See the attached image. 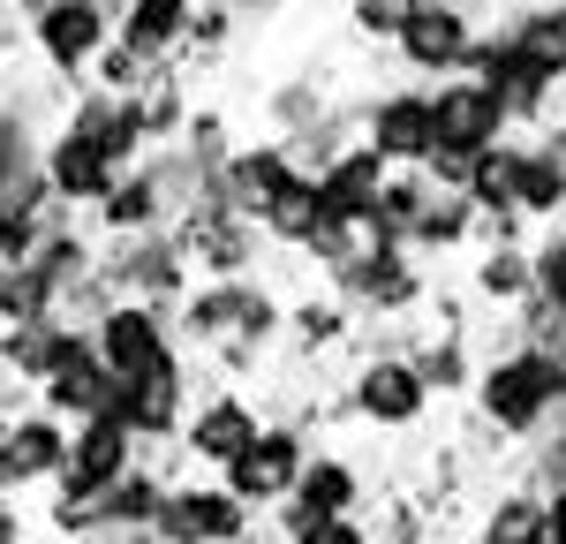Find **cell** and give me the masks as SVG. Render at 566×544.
Here are the masks:
<instances>
[{
  "label": "cell",
  "mask_w": 566,
  "mask_h": 544,
  "mask_svg": "<svg viewBox=\"0 0 566 544\" xmlns=\"http://www.w3.org/2000/svg\"><path fill=\"white\" fill-rule=\"evenodd\" d=\"M483 242V212L469 189H453V181H431V197H423V212L408 227V250L416 258H461V250H476Z\"/></svg>",
  "instance_id": "21"
},
{
  "label": "cell",
  "mask_w": 566,
  "mask_h": 544,
  "mask_svg": "<svg viewBox=\"0 0 566 544\" xmlns=\"http://www.w3.org/2000/svg\"><path fill=\"white\" fill-rule=\"evenodd\" d=\"M114 39H122V23L98 0H39L31 8V53H39L45 76H61V84H91Z\"/></svg>",
  "instance_id": "6"
},
{
  "label": "cell",
  "mask_w": 566,
  "mask_h": 544,
  "mask_svg": "<svg viewBox=\"0 0 566 544\" xmlns=\"http://www.w3.org/2000/svg\"><path fill=\"white\" fill-rule=\"evenodd\" d=\"M242 544H280V537H242Z\"/></svg>",
  "instance_id": "35"
},
{
  "label": "cell",
  "mask_w": 566,
  "mask_h": 544,
  "mask_svg": "<svg viewBox=\"0 0 566 544\" xmlns=\"http://www.w3.org/2000/svg\"><path fill=\"white\" fill-rule=\"evenodd\" d=\"M386 181H392V159L378 144L355 136L333 167H317V205H325V220H340V227L363 234V227L378 220V205H386Z\"/></svg>",
  "instance_id": "15"
},
{
  "label": "cell",
  "mask_w": 566,
  "mask_h": 544,
  "mask_svg": "<svg viewBox=\"0 0 566 544\" xmlns=\"http://www.w3.org/2000/svg\"><path fill=\"white\" fill-rule=\"evenodd\" d=\"M69 416H53L45 401H31L15 423H0V453H8V484L15 492H53L61 461H69Z\"/></svg>",
  "instance_id": "16"
},
{
  "label": "cell",
  "mask_w": 566,
  "mask_h": 544,
  "mask_svg": "<svg viewBox=\"0 0 566 544\" xmlns=\"http://www.w3.org/2000/svg\"><path fill=\"white\" fill-rule=\"evenodd\" d=\"M552 8H566V0H552Z\"/></svg>",
  "instance_id": "36"
},
{
  "label": "cell",
  "mask_w": 566,
  "mask_h": 544,
  "mask_svg": "<svg viewBox=\"0 0 566 544\" xmlns=\"http://www.w3.org/2000/svg\"><path fill=\"white\" fill-rule=\"evenodd\" d=\"M363 106V144H378L392 167H431L438 151V122H431V84L400 76V84L355 98Z\"/></svg>",
  "instance_id": "12"
},
{
  "label": "cell",
  "mask_w": 566,
  "mask_h": 544,
  "mask_svg": "<svg viewBox=\"0 0 566 544\" xmlns=\"http://www.w3.org/2000/svg\"><path fill=\"white\" fill-rule=\"evenodd\" d=\"M378 492H386V484H370V469H363L348 447H317L310 469H303V484H295V499H303L310 514H370Z\"/></svg>",
  "instance_id": "22"
},
{
  "label": "cell",
  "mask_w": 566,
  "mask_h": 544,
  "mask_svg": "<svg viewBox=\"0 0 566 544\" xmlns=\"http://www.w3.org/2000/svg\"><path fill=\"white\" fill-rule=\"evenodd\" d=\"M431 122H438V151L423 175L431 181H469V159L476 151H491V144H506L514 129V106L499 98V91L483 84V76H446V84H431Z\"/></svg>",
  "instance_id": "5"
},
{
  "label": "cell",
  "mask_w": 566,
  "mask_h": 544,
  "mask_svg": "<svg viewBox=\"0 0 566 544\" xmlns=\"http://www.w3.org/2000/svg\"><path fill=\"white\" fill-rule=\"evenodd\" d=\"M242 537H258V506L234 492L227 477L197 469V477H175L167 484L159 544H242Z\"/></svg>",
  "instance_id": "7"
},
{
  "label": "cell",
  "mask_w": 566,
  "mask_h": 544,
  "mask_svg": "<svg viewBox=\"0 0 566 544\" xmlns=\"http://www.w3.org/2000/svg\"><path fill=\"white\" fill-rule=\"evenodd\" d=\"M181 205L175 189H167V175L151 167V151H144V167H129V175L114 181L106 197H98V212H91V227H98V242H129V234H159V227H175Z\"/></svg>",
  "instance_id": "17"
},
{
  "label": "cell",
  "mask_w": 566,
  "mask_h": 544,
  "mask_svg": "<svg viewBox=\"0 0 566 544\" xmlns=\"http://www.w3.org/2000/svg\"><path fill=\"white\" fill-rule=\"evenodd\" d=\"M469 544H552L544 537V492H528V484H506V492H491L476 506V530Z\"/></svg>",
  "instance_id": "24"
},
{
  "label": "cell",
  "mask_w": 566,
  "mask_h": 544,
  "mask_svg": "<svg viewBox=\"0 0 566 544\" xmlns=\"http://www.w3.org/2000/svg\"><path fill=\"white\" fill-rule=\"evenodd\" d=\"M310 167L280 144V136H258V144H234V159H227V175H219V189H227V205L234 212H250L258 220L264 205L287 189V181H303Z\"/></svg>",
  "instance_id": "20"
},
{
  "label": "cell",
  "mask_w": 566,
  "mask_h": 544,
  "mask_svg": "<svg viewBox=\"0 0 566 544\" xmlns=\"http://www.w3.org/2000/svg\"><path fill=\"white\" fill-rule=\"evenodd\" d=\"M39 401L53 408V416H69V423L106 416V408H114V370L98 356H76V363H61L53 378H39Z\"/></svg>",
  "instance_id": "23"
},
{
  "label": "cell",
  "mask_w": 566,
  "mask_h": 544,
  "mask_svg": "<svg viewBox=\"0 0 566 544\" xmlns=\"http://www.w3.org/2000/svg\"><path fill=\"white\" fill-rule=\"evenodd\" d=\"M423 0H348V31L363 45H392L408 31V15H416Z\"/></svg>",
  "instance_id": "29"
},
{
  "label": "cell",
  "mask_w": 566,
  "mask_h": 544,
  "mask_svg": "<svg viewBox=\"0 0 566 544\" xmlns=\"http://www.w3.org/2000/svg\"><path fill=\"white\" fill-rule=\"evenodd\" d=\"M536 295V242H476L469 258V303L491 317H514Z\"/></svg>",
  "instance_id": "19"
},
{
  "label": "cell",
  "mask_w": 566,
  "mask_h": 544,
  "mask_svg": "<svg viewBox=\"0 0 566 544\" xmlns=\"http://www.w3.org/2000/svg\"><path fill=\"white\" fill-rule=\"evenodd\" d=\"M258 431H264V401H250L242 386H205L197 408H189V423H181V447L175 453L189 461V469H212V477H219V469L250 447Z\"/></svg>",
  "instance_id": "13"
},
{
  "label": "cell",
  "mask_w": 566,
  "mask_h": 544,
  "mask_svg": "<svg viewBox=\"0 0 566 544\" xmlns=\"http://www.w3.org/2000/svg\"><path fill=\"white\" fill-rule=\"evenodd\" d=\"M91 341H98V363L114 370V378H144V370H167L181 356V325L167 303H136L122 295L114 311L91 325Z\"/></svg>",
  "instance_id": "11"
},
{
  "label": "cell",
  "mask_w": 566,
  "mask_h": 544,
  "mask_svg": "<svg viewBox=\"0 0 566 544\" xmlns=\"http://www.w3.org/2000/svg\"><path fill=\"white\" fill-rule=\"evenodd\" d=\"M522 220L528 227H559L566 220V167L544 136L522 144Z\"/></svg>",
  "instance_id": "26"
},
{
  "label": "cell",
  "mask_w": 566,
  "mask_h": 544,
  "mask_svg": "<svg viewBox=\"0 0 566 544\" xmlns=\"http://www.w3.org/2000/svg\"><path fill=\"white\" fill-rule=\"evenodd\" d=\"M483 23L461 0H423L408 15V31L392 39V69L416 76V84H446V76H469V53H476Z\"/></svg>",
  "instance_id": "10"
},
{
  "label": "cell",
  "mask_w": 566,
  "mask_h": 544,
  "mask_svg": "<svg viewBox=\"0 0 566 544\" xmlns=\"http://www.w3.org/2000/svg\"><path fill=\"white\" fill-rule=\"evenodd\" d=\"M469 408L506 439V447H528L536 431H552L566 416V356L544 348V341H506L476 363V386H469Z\"/></svg>",
  "instance_id": "1"
},
{
  "label": "cell",
  "mask_w": 566,
  "mask_h": 544,
  "mask_svg": "<svg viewBox=\"0 0 566 544\" xmlns=\"http://www.w3.org/2000/svg\"><path fill=\"white\" fill-rule=\"evenodd\" d=\"M0 544H31V514H23V492H0Z\"/></svg>",
  "instance_id": "32"
},
{
  "label": "cell",
  "mask_w": 566,
  "mask_h": 544,
  "mask_svg": "<svg viewBox=\"0 0 566 544\" xmlns=\"http://www.w3.org/2000/svg\"><path fill=\"white\" fill-rule=\"evenodd\" d=\"M197 8H205V0H129V15H122V39H136V45H151V53H175V61H181Z\"/></svg>",
  "instance_id": "27"
},
{
  "label": "cell",
  "mask_w": 566,
  "mask_h": 544,
  "mask_svg": "<svg viewBox=\"0 0 566 544\" xmlns=\"http://www.w3.org/2000/svg\"><path fill=\"white\" fill-rule=\"evenodd\" d=\"M0 295H8V258H0Z\"/></svg>",
  "instance_id": "34"
},
{
  "label": "cell",
  "mask_w": 566,
  "mask_h": 544,
  "mask_svg": "<svg viewBox=\"0 0 566 544\" xmlns=\"http://www.w3.org/2000/svg\"><path fill=\"white\" fill-rule=\"evenodd\" d=\"M310 453H317V431H303L295 416H264V431H258L242 453H234L219 477L250 499L258 514H272L280 499H295V484H303V469H310Z\"/></svg>",
  "instance_id": "8"
},
{
  "label": "cell",
  "mask_w": 566,
  "mask_h": 544,
  "mask_svg": "<svg viewBox=\"0 0 566 544\" xmlns=\"http://www.w3.org/2000/svg\"><path fill=\"white\" fill-rule=\"evenodd\" d=\"M287 544H378V522L370 514H310Z\"/></svg>",
  "instance_id": "30"
},
{
  "label": "cell",
  "mask_w": 566,
  "mask_h": 544,
  "mask_svg": "<svg viewBox=\"0 0 566 544\" xmlns=\"http://www.w3.org/2000/svg\"><path fill=\"white\" fill-rule=\"evenodd\" d=\"M536 295L559 303V317H566V227H544L536 234Z\"/></svg>",
  "instance_id": "31"
},
{
  "label": "cell",
  "mask_w": 566,
  "mask_h": 544,
  "mask_svg": "<svg viewBox=\"0 0 566 544\" xmlns=\"http://www.w3.org/2000/svg\"><path fill=\"white\" fill-rule=\"evenodd\" d=\"M258 227L272 234V250H295L303 258L310 242H317V227H325V205H317V175H303V181H287L272 205L258 212Z\"/></svg>",
  "instance_id": "25"
},
{
  "label": "cell",
  "mask_w": 566,
  "mask_h": 544,
  "mask_svg": "<svg viewBox=\"0 0 566 544\" xmlns=\"http://www.w3.org/2000/svg\"><path fill=\"white\" fill-rule=\"evenodd\" d=\"M514 484H528V492H566V416L522 447V461H514Z\"/></svg>",
  "instance_id": "28"
},
{
  "label": "cell",
  "mask_w": 566,
  "mask_h": 544,
  "mask_svg": "<svg viewBox=\"0 0 566 544\" xmlns=\"http://www.w3.org/2000/svg\"><path fill=\"white\" fill-rule=\"evenodd\" d=\"M348 378H340V401H348V423L370 431V439H416L431 423V378L423 363L400 356V348H348Z\"/></svg>",
  "instance_id": "4"
},
{
  "label": "cell",
  "mask_w": 566,
  "mask_h": 544,
  "mask_svg": "<svg viewBox=\"0 0 566 544\" xmlns=\"http://www.w3.org/2000/svg\"><path fill=\"white\" fill-rule=\"evenodd\" d=\"M325 287H333L363 325H408V317H423L438 303L431 295V258H416L408 242H370V234L325 272Z\"/></svg>",
  "instance_id": "3"
},
{
  "label": "cell",
  "mask_w": 566,
  "mask_h": 544,
  "mask_svg": "<svg viewBox=\"0 0 566 544\" xmlns=\"http://www.w3.org/2000/svg\"><path fill=\"white\" fill-rule=\"evenodd\" d=\"M544 537L566 544V492H544Z\"/></svg>",
  "instance_id": "33"
},
{
  "label": "cell",
  "mask_w": 566,
  "mask_h": 544,
  "mask_svg": "<svg viewBox=\"0 0 566 544\" xmlns=\"http://www.w3.org/2000/svg\"><path fill=\"white\" fill-rule=\"evenodd\" d=\"M144 453H151V447L136 439L122 416H84V423L69 431V461H61V484H53V492L98 499V492H114V484L129 477Z\"/></svg>",
  "instance_id": "14"
},
{
  "label": "cell",
  "mask_w": 566,
  "mask_h": 544,
  "mask_svg": "<svg viewBox=\"0 0 566 544\" xmlns=\"http://www.w3.org/2000/svg\"><path fill=\"white\" fill-rule=\"evenodd\" d=\"M39 167H45V181H53V197H61V212H98V197L122 181V167H114L98 144H84L69 122H53Z\"/></svg>",
  "instance_id": "18"
},
{
  "label": "cell",
  "mask_w": 566,
  "mask_h": 544,
  "mask_svg": "<svg viewBox=\"0 0 566 544\" xmlns=\"http://www.w3.org/2000/svg\"><path fill=\"white\" fill-rule=\"evenodd\" d=\"M181 348L189 356H212L227 341H250L264 356H280L287 341V287H272L264 272H242V280H197L175 303Z\"/></svg>",
  "instance_id": "2"
},
{
  "label": "cell",
  "mask_w": 566,
  "mask_h": 544,
  "mask_svg": "<svg viewBox=\"0 0 566 544\" xmlns=\"http://www.w3.org/2000/svg\"><path fill=\"white\" fill-rule=\"evenodd\" d=\"M98 272L114 280V295L167 303V311L197 287V258L181 250L175 227H159V234H129V242H98Z\"/></svg>",
  "instance_id": "9"
}]
</instances>
